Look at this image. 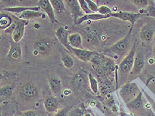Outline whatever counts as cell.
Segmentation results:
<instances>
[{"instance_id":"obj_1","label":"cell","mask_w":155,"mask_h":116,"mask_svg":"<svg viewBox=\"0 0 155 116\" xmlns=\"http://www.w3.org/2000/svg\"><path fill=\"white\" fill-rule=\"evenodd\" d=\"M133 28V27L132 26L130 31L128 32L127 35L123 39L120 40V41L116 42L113 46H110L109 48L104 50V52L106 53V54L112 55L117 56H122L125 54L129 46L130 37L131 33H132Z\"/></svg>"},{"instance_id":"obj_2","label":"cell","mask_w":155,"mask_h":116,"mask_svg":"<svg viewBox=\"0 0 155 116\" xmlns=\"http://www.w3.org/2000/svg\"><path fill=\"white\" fill-rule=\"evenodd\" d=\"M140 92V90L134 82L127 83L121 87L119 92L121 98L126 104L135 98Z\"/></svg>"},{"instance_id":"obj_3","label":"cell","mask_w":155,"mask_h":116,"mask_svg":"<svg viewBox=\"0 0 155 116\" xmlns=\"http://www.w3.org/2000/svg\"><path fill=\"white\" fill-rule=\"evenodd\" d=\"M136 45L137 42L135 41L134 42L133 47L130 50L129 52L128 53V55L121 61L119 66V69L120 72L123 73L130 72L134 64V57H135L136 55Z\"/></svg>"},{"instance_id":"obj_4","label":"cell","mask_w":155,"mask_h":116,"mask_svg":"<svg viewBox=\"0 0 155 116\" xmlns=\"http://www.w3.org/2000/svg\"><path fill=\"white\" fill-rule=\"evenodd\" d=\"M33 48L39 55H48L52 49V42L48 38H40L34 42Z\"/></svg>"},{"instance_id":"obj_5","label":"cell","mask_w":155,"mask_h":116,"mask_svg":"<svg viewBox=\"0 0 155 116\" xmlns=\"http://www.w3.org/2000/svg\"><path fill=\"white\" fill-rule=\"evenodd\" d=\"M144 14H141V13H134L125 11H118V12H113L110 14V17H115L123 20L124 21H129L132 26L134 25V23L140 17H142Z\"/></svg>"},{"instance_id":"obj_6","label":"cell","mask_w":155,"mask_h":116,"mask_svg":"<svg viewBox=\"0 0 155 116\" xmlns=\"http://www.w3.org/2000/svg\"><path fill=\"white\" fill-rule=\"evenodd\" d=\"M64 2L67 9L70 11L74 18V23H75L78 18L84 15L83 11L80 8L78 0H64Z\"/></svg>"},{"instance_id":"obj_7","label":"cell","mask_w":155,"mask_h":116,"mask_svg":"<svg viewBox=\"0 0 155 116\" xmlns=\"http://www.w3.org/2000/svg\"><path fill=\"white\" fill-rule=\"evenodd\" d=\"M28 21L22 20L17 17V25L12 34V39L15 42H19L25 33V29Z\"/></svg>"},{"instance_id":"obj_8","label":"cell","mask_w":155,"mask_h":116,"mask_svg":"<svg viewBox=\"0 0 155 116\" xmlns=\"http://www.w3.org/2000/svg\"><path fill=\"white\" fill-rule=\"evenodd\" d=\"M71 52L73 53L77 58L84 62H91L92 58L97 54V52L95 51H89V50L84 49H75L72 47Z\"/></svg>"},{"instance_id":"obj_9","label":"cell","mask_w":155,"mask_h":116,"mask_svg":"<svg viewBox=\"0 0 155 116\" xmlns=\"http://www.w3.org/2000/svg\"><path fill=\"white\" fill-rule=\"evenodd\" d=\"M38 6L44 11L51 23H58L55 14L53 6L50 0H39Z\"/></svg>"},{"instance_id":"obj_10","label":"cell","mask_w":155,"mask_h":116,"mask_svg":"<svg viewBox=\"0 0 155 116\" xmlns=\"http://www.w3.org/2000/svg\"><path fill=\"white\" fill-rule=\"evenodd\" d=\"M9 50L7 57L13 61H18L21 58L22 51L21 44L19 42H15L12 39L10 40Z\"/></svg>"},{"instance_id":"obj_11","label":"cell","mask_w":155,"mask_h":116,"mask_svg":"<svg viewBox=\"0 0 155 116\" xmlns=\"http://www.w3.org/2000/svg\"><path fill=\"white\" fill-rule=\"evenodd\" d=\"M89 81L88 78L85 72L82 71L77 72L72 79V85L75 88L77 89L85 88L87 84V82Z\"/></svg>"},{"instance_id":"obj_12","label":"cell","mask_w":155,"mask_h":116,"mask_svg":"<svg viewBox=\"0 0 155 116\" xmlns=\"http://www.w3.org/2000/svg\"><path fill=\"white\" fill-rule=\"evenodd\" d=\"M55 36L61 44L67 51H69V52H71V46L69 44V35L67 30L64 28L63 27H59L57 28V29L56 30Z\"/></svg>"},{"instance_id":"obj_13","label":"cell","mask_w":155,"mask_h":116,"mask_svg":"<svg viewBox=\"0 0 155 116\" xmlns=\"http://www.w3.org/2000/svg\"><path fill=\"white\" fill-rule=\"evenodd\" d=\"M21 94L25 99H32L38 95V88L33 82H28L22 87Z\"/></svg>"},{"instance_id":"obj_14","label":"cell","mask_w":155,"mask_h":116,"mask_svg":"<svg viewBox=\"0 0 155 116\" xmlns=\"http://www.w3.org/2000/svg\"><path fill=\"white\" fill-rule=\"evenodd\" d=\"M144 66V55L141 52L138 53L135 55L134 57V64L133 68L130 71V74L132 75H137L139 74L143 71Z\"/></svg>"},{"instance_id":"obj_15","label":"cell","mask_w":155,"mask_h":116,"mask_svg":"<svg viewBox=\"0 0 155 116\" xmlns=\"http://www.w3.org/2000/svg\"><path fill=\"white\" fill-rule=\"evenodd\" d=\"M110 15H101L100 13H89V14H85L83 15L82 17L78 18L77 20V21L75 23V25H81L82 24L83 22L87 21H99V20H102V19H106L109 18Z\"/></svg>"},{"instance_id":"obj_16","label":"cell","mask_w":155,"mask_h":116,"mask_svg":"<svg viewBox=\"0 0 155 116\" xmlns=\"http://www.w3.org/2000/svg\"><path fill=\"white\" fill-rule=\"evenodd\" d=\"M154 35V31L152 27L149 25H144L140 32V36L144 42L150 43L152 42Z\"/></svg>"},{"instance_id":"obj_17","label":"cell","mask_w":155,"mask_h":116,"mask_svg":"<svg viewBox=\"0 0 155 116\" xmlns=\"http://www.w3.org/2000/svg\"><path fill=\"white\" fill-rule=\"evenodd\" d=\"M28 10H33V11H40L41 8L39 7L35 6V7H23V6H15L11 7V8H4L2 9V11H7L9 13H13V14H19Z\"/></svg>"},{"instance_id":"obj_18","label":"cell","mask_w":155,"mask_h":116,"mask_svg":"<svg viewBox=\"0 0 155 116\" xmlns=\"http://www.w3.org/2000/svg\"><path fill=\"white\" fill-rule=\"evenodd\" d=\"M68 51H67V50L61 49L60 56L64 66L67 69H71L74 66V60Z\"/></svg>"},{"instance_id":"obj_19","label":"cell","mask_w":155,"mask_h":116,"mask_svg":"<svg viewBox=\"0 0 155 116\" xmlns=\"http://www.w3.org/2000/svg\"><path fill=\"white\" fill-rule=\"evenodd\" d=\"M43 15V13L40 11H33V10H28L19 14H17L16 17L18 18L25 20V21H29L30 19H33L36 18L41 17Z\"/></svg>"},{"instance_id":"obj_20","label":"cell","mask_w":155,"mask_h":116,"mask_svg":"<svg viewBox=\"0 0 155 116\" xmlns=\"http://www.w3.org/2000/svg\"><path fill=\"white\" fill-rule=\"evenodd\" d=\"M49 84L54 94L58 96L61 94L62 90V84L59 78L56 76H51L49 79Z\"/></svg>"},{"instance_id":"obj_21","label":"cell","mask_w":155,"mask_h":116,"mask_svg":"<svg viewBox=\"0 0 155 116\" xmlns=\"http://www.w3.org/2000/svg\"><path fill=\"white\" fill-rule=\"evenodd\" d=\"M69 44L72 48L84 49L82 45V37L78 33H74L69 35Z\"/></svg>"},{"instance_id":"obj_22","label":"cell","mask_w":155,"mask_h":116,"mask_svg":"<svg viewBox=\"0 0 155 116\" xmlns=\"http://www.w3.org/2000/svg\"><path fill=\"white\" fill-rule=\"evenodd\" d=\"M126 104L128 108L130 109V110H139V109H140L144 105L142 92H140L139 94L135 98Z\"/></svg>"},{"instance_id":"obj_23","label":"cell","mask_w":155,"mask_h":116,"mask_svg":"<svg viewBox=\"0 0 155 116\" xmlns=\"http://www.w3.org/2000/svg\"><path fill=\"white\" fill-rule=\"evenodd\" d=\"M45 108L49 113L55 111L58 108V103L57 99L53 96H48L43 101Z\"/></svg>"},{"instance_id":"obj_24","label":"cell","mask_w":155,"mask_h":116,"mask_svg":"<svg viewBox=\"0 0 155 116\" xmlns=\"http://www.w3.org/2000/svg\"><path fill=\"white\" fill-rule=\"evenodd\" d=\"M50 2L51 3L55 13L57 14L65 11L67 8L64 0H50Z\"/></svg>"},{"instance_id":"obj_25","label":"cell","mask_w":155,"mask_h":116,"mask_svg":"<svg viewBox=\"0 0 155 116\" xmlns=\"http://www.w3.org/2000/svg\"><path fill=\"white\" fill-rule=\"evenodd\" d=\"M13 20L9 15L3 14L1 13V19H0V28L5 30L12 24Z\"/></svg>"},{"instance_id":"obj_26","label":"cell","mask_w":155,"mask_h":116,"mask_svg":"<svg viewBox=\"0 0 155 116\" xmlns=\"http://www.w3.org/2000/svg\"><path fill=\"white\" fill-rule=\"evenodd\" d=\"M13 85H8L5 86L1 88L0 89V94H1V97L4 98H9L12 96V92L13 90Z\"/></svg>"},{"instance_id":"obj_27","label":"cell","mask_w":155,"mask_h":116,"mask_svg":"<svg viewBox=\"0 0 155 116\" xmlns=\"http://www.w3.org/2000/svg\"><path fill=\"white\" fill-rule=\"evenodd\" d=\"M89 83L90 84V87L91 90L94 94H97L99 91V86H98V82L95 77H93L92 74H89Z\"/></svg>"},{"instance_id":"obj_28","label":"cell","mask_w":155,"mask_h":116,"mask_svg":"<svg viewBox=\"0 0 155 116\" xmlns=\"http://www.w3.org/2000/svg\"><path fill=\"white\" fill-rule=\"evenodd\" d=\"M134 5L140 9L147 8L149 5V0H130Z\"/></svg>"},{"instance_id":"obj_29","label":"cell","mask_w":155,"mask_h":116,"mask_svg":"<svg viewBox=\"0 0 155 116\" xmlns=\"http://www.w3.org/2000/svg\"><path fill=\"white\" fill-rule=\"evenodd\" d=\"M144 13H145V15L155 18V3H150L149 5L146 8Z\"/></svg>"},{"instance_id":"obj_30","label":"cell","mask_w":155,"mask_h":116,"mask_svg":"<svg viewBox=\"0 0 155 116\" xmlns=\"http://www.w3.org/2000/svg\"><path fill=\"white\" fill-rule=\"evenodd\" d=\"M78 2L79 3L81 9L82 11L85 13V14H89V13H93L89 8V6L87 5L86 0H78Z\"/></svg>"},{"instance_id":"obj_31","label":"cell","mask_w":155,"mask_h":116,"mask_svg":"<svg viewBox=\"0 0 155 116\" xmlns=\"http://www.w3.org/2000/svg\"><path fill=\"white\" fill-rule=\"evenodd\" d=\"M98 12L100 14L104 15H110L111 13H113L112 10H111L109 7H107L106 5H101L99 7Z\"/></svg>"},{"instance_id":"obj_32","label":"cell","mask_w":155,"mask_h":116,"mask_svg":"<svg viewBox=\"0 0 155 116\" xmlns=\"http://www.w3.org/2000/svg\"><path fill=\"white\" fill-rule=\"evenodd\" d=\"M86 2L91 11L95 13H97V12H98L99 7L97 5V3L95 2H94L92 0H86Z\"/></svg>"},{"instance_id":"obj_33","label":"cell","mask_w":155,"mask_h":116,"mask_svg":"<svg viewBox=\"0 0 155 116\" xmlns=\"http://www.w3.org/2000/svg\"><path fill=\"white\" fill-rule=\"evenodd\" d=\"M84 111L80 108H75L73 111H69L68 116H84Z\"/></svg>"},{"instance_id":"obj_34","label":"cell","mask_w":155,"mask_h":116,"mask_svg":"<svg viewBox=\"0 0 155 116\" xmlns=\"http://www.w3.org/2000/svg\"><path fill=\"white\" fill-rule=\"evenodd\" d=\"M2 3L6 6L5 8H11V7H15L18 3V0H1Z\"/></svg>"},{"instance_id":"obj_35","label":"cell","mask_w":155,"mask_h":116,"mask_svg":"<svg viewBox=\"0 0 155 116\" xmlns=\"http://www.w3.org/2000/svg\"><path fill=\"white\" fill-rule=\"evenodd\" d=\"M16 25H17V17L15 16V20H13L12 24L10 25L8 28L5 29L4 32L5 33H8V34H12L13 31H14V29L15 28Z\"/></svg>"},{"instance_id":"obj_36","label":"cell","mask_w":155,"mask_h":116,"mask_svg":"<svg viewBox=\"0 0 155 116\" xmlns=\"http://www.w3.org/2000/svg\"><path fill=\"white\" fill-rule=\"evenodd\" d=\"M69 112V108H65L59 110L54 116H68Z\"/></svg>"},{"instance_id":"obj_37","label":"cell","mask_w":155,"mask_h":116,"mask_svg":"<svg viewBox=\"0 0 155 116\" xmlns=\"http://www.w3.org/2000/svg\"><path fill=\"white\" fill-rule=\"evenodd\" d=\"M143 93H144V96H146V98H147V99H148V102H149V104H150V105H151V107L153 108V110L154 111V112H155V102L153 100V99L151 98L150 96H149V94H147V93L144 90V89H143Z\"/></svg>"},{"instance_id":"obj_38","label":"cell","mask_w":155,"mask_h":116,"mask_svg":"<svg viewBox=\"0 0 155 116\" xmlns=\"http://www.w3.org/2000/svg\"><path fill=\"white\" fill-rule=\"evenodd\" d=\"M36 115L37 114L33 111H28L21 113L19 116H36Z\"/></svg>"},{"instance_id":"obj_39","label":"cell","mask_w":155,"mask_h":116,"mask_svg":"<svg viewBox=\"0 0 155 116\" xmlns=\"http://www.w3.org/2000/svg\"><path fill=\"white\" fill-rule=\"evenodd\" d=\"M84 116H91V114H89V113H87V114L84 115Z\"/></svg>"},{"instance_id":"obj_40","label":"cell","mask_w":155,"mask_h":116,"mask_svg":"<svg viewBox=\"0 0 155 116\" xmlns=\"http://www.w3.org/2000/svg\"><path fill=\"white\" fill-rule=\"evenodd\" d=\"M154 55H155V45H154Z\"/></svg>"}]
</instances>
